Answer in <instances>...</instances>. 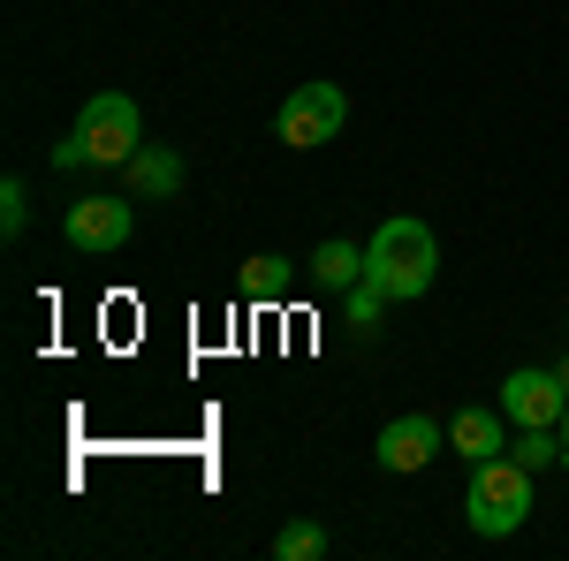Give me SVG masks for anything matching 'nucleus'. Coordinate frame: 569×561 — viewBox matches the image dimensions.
Listing matches in <instances>:
<instances>
[{"instance_id":"1","label":"nucleus","mask_w":569,"mask_h":561,"mask_svg":"<svg viewBox=\"0 0 569 561\" xmlns=\"http://www.w3.org/2000/svg\"><path fill=\"white\" fill-rule=\"evenodd\" d=\"M433 273H440L433 228H426V220H410V213L380 220V236L365 243V281H372V289H388L395 303H410V297H426V289H433Z\"/></svg>"},{"instance_id":"2","label":"nucleus","mask_w":569,"mask_h":561,"mask_svg":"<svg viewBox=\"0 0 569 561\" xmlns=\"http://www.w3.org/2000/svg\"><path fill=\"white\" fill-rule=\"evenodd\" d=\"M463 517H471V531H479V539H509V531L531 517V471L509 455V448H501V455H486V463H471Z\"/></svg>"},{"instance_id":"3","label":"nucleus","mask_w":569,"mask_h":561,"mask_svg":"<svg viewBox=\"0 0 569 561\" xmlns=\"http://www.w3.org/2000/svg\"><path fill=\"white\" fill-rule=\"evenodd\" d=\"M77 137H84L91 168H130L137 152H144V114H137L130 91H99L77 114Z\"/></svg>"},{"instance_id":"4","label":"nucleus","mask_w":569,"mask_h":561,"mask_svg":"<svg viewBox=\"0 0 569 561\" xmlns=\"http://www.w3.org/2000/svg\"><path fill=\"white\" fill-rule=\"evenodd\" d=\"M342 122H350V91L342 84H297L281 99V114H273V137L289 152H311V144H335Z\"/></svg>"},{"instance_id":"5","label":"nucleus","mask_w":569,"mask_h":561,"mask_svg":"<svg viewBox=\"0 0 569 561\" xmlns=\"http://www.w3.org/2000/svg\"><path fill=\"white\" fill-rule=\"evenodd\" d=\"M130 228H137L130 198H107V190H91V198H77V206L61 213V236H69L77 251H122Z\"/></svg>"},{"instance_id":"6","label":"nucleus","mask_w":569,"mask_h":561,"mask_svg":"<svg viewBox=\"0 0 569 561\" xmlns=\"http://www.w3.org/2000/svg\"><path fill=\"white\" fill-rule=\"evenodd\" d=\"M501 418H509V425H562L569 418L562 372H509V380H501Z\"/></svg>"},{"instance_id":"7","label":"nucleus","mask_w":569,"mask_h":561,"mask_svg":"<svg viewBox=\"0 0 569 561\" xmlns=\"http://www.w3.org/2000/svg\"><path fill=\"white\" fill-rule=\"evenodd\" d=\"M440 448H448V425H440V418H426V410H410V418L380 425V440H372L380 471H426Z\"/></svg>"},{"instance_id":"8","label":"nucleus","mask_w":569,"mask_h":561,"mask_svg":"<svg viewBox=\"0 0 569 561\" xmlns=\"http://www.w3.org/2000/svg\"><path fill=\"white\" fill-rule=\"evenodd\" d=\"M305 266H311V281H319L327 297H350L357 281H365V251H357V243H342V236H327Z\"/></svg>"},{"instance_id":"9","label":"nucleus","mask_w":569,"mask_h":561,"mask_svg":"<svg viewBox=\"0 0 569 561\" xmlns=\"http://www.w3.org/2000/svg\"><path fill=\"white\" fill-rule=\"evenodd\" d=\"M448 448H456L463 463H486V455H501V448H509V432H501V410H463V418L448 425Z\"/></svg>"},{"instance_id":"10","label":"nucleus","mask_w":569,"mask_h":561,"mask_svg":"<svg viewBox=\"0 0 569 561\" xmlns=\"http://www.w3.org/2000/svg\"><path fill=\"white\" fill-rule=\"evenodd\" d=\"M182 190V152H168V144H144L130 160V198H176Z\"/></svg>"},{"instance_id":"11","label":"nucleus","mask_w":569,"mask_h":561,"mask_svg":"<svg viewBox=\"0 0 569 561\" xmlns=\"http://www.w3.org/2000/svg\"><path fill=\"white\" fill-rule=\"evenodd\" d=\"M243 297H251V303H281V297H289V259L259 251V259L243 266Z\"/></svg>"},{"instance_id":"12","label":"nucleus","mask_w":569,"mask_h":561,"mask_svg":"<svg viewBox=\"0 0 569 561\" xmlns=\"http://www.w3.org/2000/svg\"><path fill=\"white\" fill-rule=\"evenodd\" d=\"M327 554V531H319V523H281V531H273V561H319Z\"/></svg>"},{"instance_id":"13","label":"nucleus","mask_w":569,"mask_h":561,"mask_svg":"<svg viewBox=\"0 0 569 561\" xmlns=\"http://www.w3.org/2000/svg\"><path fill=\"white\" fill-rule=\"evenodd\" d=\"M509 455H517L525 471H547V463L562 455V440H555V425H517V440H509Z\"/></svg>"},{"instance_id":"14","label":"nucleus","mask_w":569,"mask_h":561,"mask_svg":"<svg viewBox=\"0 0 569 561\" xmlns=\"http://www.w3.org/2000/svg\"><path fill=\"white\" fill-rule=\"evenodd\" d=\"M23 228H31V182L8 174L0 182V236H23Z\"/></svg>"},{"instance_id":"15","label":"nucleus","mask_w":569,"mask_h":561,"mask_svg":"<svg viewBox=\"0 0 569 561\" xmlns=\"http://www.w3.org/2000/svg\"><path fill=\"white\" fill-rule=\"evenodd\" d=\"M388 289H372V281H357L350 289V327H380V311H388Z\"/></svg>"},{"instance_id":"16","label":"nucleus","mask_w":569,"mask_h":561,"mask_svg":"<svg viewBox=\"0 0 569 561\" xmlns=\"http://www.w3.org/2000/svg\"><path fill=\"white\" fill-rule=\"evenodd\" d=\"M53 168H61V174L91 168V152H84V137H77V130H69V137H61V144H53Z\"/></svg>"},{"instance_id":"17","label":"nucleus","mask_w":569,"mask_h":561,"mask_svg":"<svg viewBox=\"0 0 569 561\" xmlns=\"http://www.w3.org/2000/svg\"><path fill=\"white\" fill-rule=\"evenodd\" d=\"M562 455H569V418H562Z\"/></svg>"}]
</instances>
